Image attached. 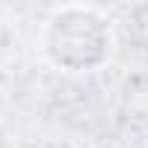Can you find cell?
<instances>
[{
    "instance_id": "6da1fadb",
    "label": "cell",
    "mask_w": 148,
    "mask_h": 148,
    "mask_svg": "<svg viewBox=\"0 0 148 148\" xmlns=\"http://www.w3.org/2000/svg\"><path fill=\"white\" fill-rule=\"evenodd\" d=\"M41 52L52 70L67 76H87L110 64L116 52V32L102 9L87 3H64L44 21Z\"/></svg>"
}]
</instances>
